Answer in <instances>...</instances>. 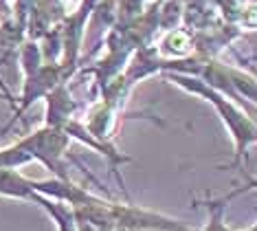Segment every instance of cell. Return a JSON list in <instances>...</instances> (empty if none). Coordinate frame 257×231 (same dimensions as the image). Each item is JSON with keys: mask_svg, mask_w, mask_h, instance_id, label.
Returning a JSON list of instances; mask_svg holds the SVG:
<instances>
[{"mask_svg": "<svg viewBox=\"0 0 257 231\" xmlns=\"http://www.w3.org/2000/svg\"><path fill=\"white\" fill-rule=\"evenodd\" d=\"M33 181L25 179L16 170H0V196L5 198H20V200H33L36 198Z\"/></svg>", "mask_w": 257, "mask_h": 231, "instance_id": "cell-1", "label": "cell"}]
</instances>
